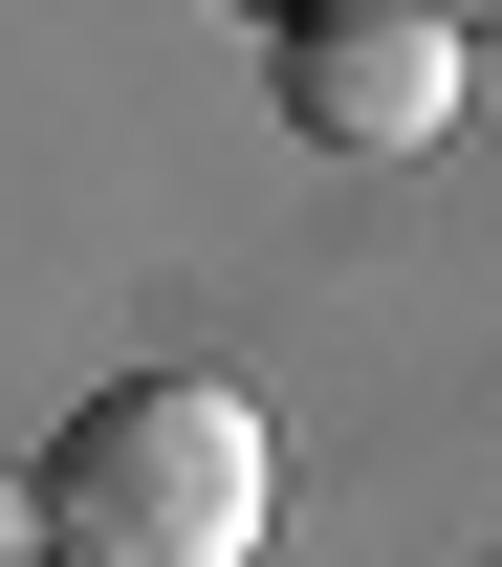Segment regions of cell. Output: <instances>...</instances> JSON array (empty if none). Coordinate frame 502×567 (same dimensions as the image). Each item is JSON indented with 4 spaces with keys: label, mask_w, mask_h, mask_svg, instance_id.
<instances>
[{
    "label": "cell",
    "mask_w": 502,
    "mask_h": 567,
    "mask_svg": "<svg viewBox=\"0 0 502 567\" xmlns=\"http://www.w3.org/2000/svg\"><path fill=\"white\" fill-rule=\"evenodd\" d=\"M263 502H285V458H263L240 371H110V393H66L22 524H44V567H263Z\"/></svg>",
    "instance_id": "6da1fadb"
},
{
    "label": "cell",
    "mask_w": 502,
    "mask_h": 567,
    "mask_svg": "<svg viewBox=\"0 0 502 567\" xmlns=\"http://www.w3.org/2000/svg\"><path fill=\"white\" fill-rule=\"evenodd\" d=\"M263 87H285L306 153H437L459 87H481V22H437V0H285Z\"/></svg>",
    "instance_id": "7a4b0ae2"
}]
</instances>
